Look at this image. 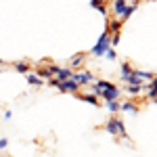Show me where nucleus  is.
I'll return each instance as SVG.
<instances>
[{"instance_id": "nucleus-6", "label": "nucleus", "mask_w": 157, "mask_h": 157, "mask_svg": "<svg viewBox=\"0 0 157 157\" xmlns=\"http://www.w3.org/2000/svg\"><path fill=\"white\" fill-rule=\"evenodd\" d=\"M138 6H140V2H138V0H134V2H130V4H126V9H124V13H121V15L117 17V19H120L121 23H124L126 19H130V17H132L134 13L138 11Z\"/></svg>"}, {"instance_id": "nucleus-12", "label": "nucleus", "mask_w": 157, "mask_h": 157, "mask_svg": "<svg viewBox=\"0 0 157 157\" xmlns=\"http://www.w3.org/2000/svg\"><path fill=\"white\" fill-rule=\"evenodd\" d=\"M25 80H27V84H29V86H42V84H44V80H42L38 73H32V71L25 73Z\"/></svg>"}, {"instance_id": "nucleus-18", "label": "nucleus", "mask_w": 157, "mask_h": 157, "mask_svg": "<svg viewBox=\"0 0 157 157\" xmlns=\"http://www.w3.org/2000/svg\"><path fill=\"white\" fill-rule=\"evenodd\" d=\"M126 94H130V97L140 94V84H128V88H126Z\"/></svg>"}, {"instance_id": "nucleus-14", "label": "nucleus", "mask_w": 157, "mask_h": 157, "mask_svg": "<svg viewBox=\"0 0 157 157\" xmlns=\"http://www.w3.org/2000/svg\"><path fill=\"white\" fill-rule=\"evenodd\" d=\"M13 67H15V71H19V73H27V71H32V67H29V63L27 61H17V63H13Z\"/></svg>"}, {"instance_id": "nucleus-21", "label": "nucleus", "mask_w": 157, "mask_h": 157, "mask_svg": "<svg viewBox=\"0 0 157 157\" xmlns=\"http://www.w3.org/2000/svg\"><path fill=\"white\" fill-rule=\"evenodd\" d=\"M6 147H9V140L6 138H0V151H4Z\"/></svg>"}, {"instance_id": "nucleus-16", "label": "nucleus", "mask_w": 157, "mask_h": 157, "mask_svg": "<svg viewBox=\"0 0 157 157\" xmlns=\"http://www.w3.org/2000/svg\"><path fill=\"white\" fill-rule=\"evenodd\" d=\"M132 71L136 73V75H138V78H140L143 82H149V80H155V73H153V71H140V69H132Z\"/></svg>"}, {"instance_id": "nucleus-5", "label": "nucleus", "mask_w": 157, "mask_h": 157, "mask_svg": "<svg viewBox=\"0 0 157 157\" xmlns=\"http://www.w3.org/2000/svg\"><path fill=\"white\" fill-rule=\"evenodd\" d=\"M55 88H59V92H69V94H75L78 90H80V84L78 82H73L71 78L69 80H61V82H57V86Z\"/></svg>"}, {"instance_id": "nucleus-19", "label": "nucleus", "mask_w": 157, "mask_h": 157, "mask_svg": "<svg viewBox=\"0 0 157 157\" xmlns=\"http://www.w3.org/2000/svg\"><path fill=\"white\" fill-rule=\"evenodd\" d=\"M38 75H40V78H42V80H48V78H52V73H50V67L48 65H44V67H40V69H38Z\"/></svg>"}, {"instance_id": "nucleus-3", "label": "nucleus", "mask_w": 157, "mask_h": 157, "mask_svg": "<svg viewBox=\"0 0 157 157\" xmlns=\"http://www.w3.org/2000/svg\"><path fill=\"white\" fill-rule=\"evenodd\" d=\"M94 94H97L98 98H103V101H111V98H120L121 90H120L115 84H111L109 88H105V90H97Z\"/></svg>"}, {"instance_id": "nucleus-2", "label": "nucleus", "mask_w": 157, "mask_h": 157, "mask_svg": "<svg viewBox=\"0 0 157 157\" xmlns=\"http://www.w3.org/2000/svg\"><path fill=\"white\" fill-rule=\"evenodd\" d=\"M109 36H111V34H109L107 29H105V32L98 36L97 44L90 48V55H94V57H103V55H105V50L109 48Z\"/></svg>"}, {"instance_id": "nucleus-1", "label": "nucleus", "mask_w": 157, "mask_h": 157, "mask_svg": "<svg viewBox=\"0 0 157 157\" xmlns=\"http://www.w3.org/2000/svg\"><path fill=\"white\" fill-rule=\"evenodd\" d=\"M105 130H107L111 136H121L124 140H128V134H126V126L120 117H111V120L105 124Z\"/></svg>"}, {"instance_id": "nucleus-9", "label": "nucleus", "mask_w": 157, "mask_h": 157, "mask_svg": "<svg viewBox=\"0 0 157 157\" xmlns=\"http://www.w3.org/2000/svg\"><path fill=\"white\" fill-rule=\"evenodd\" d=\"M90 6H92V9H97L101 15L109 17V9H107V2H105V0H90Z\"/></svg>"}, {"instance_id": "nucleus-8", "label": "nucleus", "mask_w": 157, "mask_h": 157, "mask_svg": "<svg viewBox=\"0 0 157 157\" xmlns=\"http://www.w3.org/2000/svg\"><path fill=\"white\" fill-rule=\"evenodd\" d=\"M121 29V21L117 17H107V32L109 34H115Z\"/></svg>"}, {"instance_id": "nucleus-17", "label": "nucleus", "mask_w": 157, "mask_h": 157, "mask_svg": "<svg viewBox=\"0 0 157 157\" xmlns=\"http://www.w3.org/2000/svg\"><path fill=\"white\" fill-rule=\"evenodd\" d=\"M105 105H107V111H111V113H117V111H120V98L105 101Z\"/></svg>"}, {"instance_id": "nucleus-10", "label": "nucleus", "mask_w": 157, "mask_h": 157, "mask_svg": "<svg viewBox=\"0 0 157 157\" xmlns=\"http://www.w3.org/2000/svg\"><path fill=\"white\" fill-rule=\"evenodd\" d=\"M126 0H113V4H111V13H113V17H120L121 13H124V9H126Z\"/></svg>"}, {"instance_id": "nucleus-13", "label": "nucleus", "mask_w": 157, "mask_h": 157, "mask_svg": "<svg viewBox=\"0 0 157 157\" xmlns=\"http://www.w3.org/2000/svg\"><path fill=\"white\" fill-rule=\"evenodd\" d=\"M120 111H126V113H136L138 111V105L132 103V101H126V103H120Z\"/></svg>"}, {"instance_id": "nucleus-11", "label": "nucleus", "mask_w": 157, "mask_h": 157, "mask_svg": "<svg viewBox=\"0 0 157 157\" xmlns=\"http://www.w3.org/2000/svg\"><path fill=\"white\" fill-rule=\"evenodd\" d=\"M75 94H78V92H75ZM78 98H80V101H84V103H88V105H94V107L98 105V97L94 94V92H86V94H78Z\"/></svg>"}, {"instance_id": "nucleus-4", "label": "nucleus", "mask_w": 157, "mask_h": 157, "mask_svg": "<svg viewBox=\"0 0 157 157\" xmlns=\"http://www.w3.org/2000/svg\"><path fill=\"white\" fill-rule=\"evenodd\" d=\"M71 80L78 82L80 86H86V84H90V82L94 80V75L90 71H86V69H78V71H71Z\"/></svg>"}, {"instance_id": "nucleus-15", "label": "nucleus", "mask_w": 157, "mask_h": 157, "mask_svg": "<svg viewBox=\"0 0 157 157\" xmlns=\"http://www.w3.org/2000/svg\"><path fill=\"white\" fill-rule=\"evenodd\" d=\"M121 80H124L126 84H143V80H140V78H138L134 71L128 73V75H121Z\"/></svg>"}, {"instance_id": "nucleus-20", "label": "nucleus", "mask_w": 157, "mask_h": 157, "mask_svg": "<svg viewBox=\"0 0 157 157\" xmlns=\"http://www.w3.org/2000/svg\"><path fill=\"white\" fill-rule=\"evenodd\" d=\"M121 75H128V73H132V65L130 63H121Z\"/></svg>"}, {"instance_id": "nucleus-22", "label": "nucleus", "mask_w": 157, "mask_h": 157, "mask_svg": "<svg viewBox=\"0 0 157 157\" xmlns=\"http://www.w3.org/2000/svg\"><path fill=\"white\" fill-rule=\"evenodd\" d=\"M0 65H4V59H0Z\"/></svg>"}, {"instance_id": "nucleus-7", "label": "nucleus", "mask_w": 157, "mask_h": 157, "mask_svg": "<svg viewBox=\"0 0 157 157\" xmlns=\"http://www.w3.org/2000/svg\"><path fill=\"white\" fill-rule=\"evenodd\" d=\"M84 59H86L84 52H75L71 59H69V67H71V69H80V67L84 65Z\"/></svg>"}]
</instances>
